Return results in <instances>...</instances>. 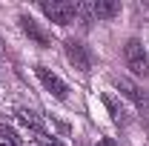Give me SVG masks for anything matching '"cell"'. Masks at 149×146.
<instances>
[{"label":"cell","instance_id":"cell-13","mask_svg":"<svg viewBox=\"0 0 149 146\" xmlns=\"http://www.w3.org/2000/svg\"><path fill=\"white\" fill-rule=\"evenodd\" d=\"M0 146H12V143H9V140H0Z\"/></svg>","mask_w":149,"mask_h":146},{"label":"cell","instance_id":"cell-6","mask_svg":"<svg viewBox=\"0 0 149 146\" xmlns=\"http://www.w3.org/2000/svg\"><path fill=\"white\" fill-rule=\"evenodd\" d=\"M100 100H103V106H106V112H109V117L118 123V126H129V123H132L129 109H126L123 103H118V97H115V95L103 92V95H100Z\"/></svg>","mask_w":149,"mask_h":146},{"label":"cell","instance_id":"cell-11","mask_svg":"<svg viewBox=\"0 0 149 146\" xmlns=\"http://www.w3.org/2000/svg\"><path fill=\"white\" fill-rule=\"evenodd\" d=\"M141 115H143V120H146V126H149V97L141 103Z\"/></svg>","mask_w":149,"mask_h":146},{"label":"cell","instance_id":"cell-4","mask_svg":"<svg viewBox=\"0 0 149 146\" xmlns=\"http://www.w3.org/2000/svg\"><path fill=\"white\" fill-rule=\"evenodd\" d=\"M35 74H37V80L43 83V89H46V92H52L57 100H66V95H69V86H66V83H63V80H60V77H57V74L52 72L49 66L37 63V66H35Z\"/></svg>","mask_w":149,"mask_h":146},{"label":"cell","instance_id":"cell-12","mask_svg":"<svg viewBox=\"0 0 149 146\" xmlns=\"http://www.w3.org/2000/svg\"><path fill=\"white\" fill-rule=\"evenodd\" d=\"M100 146H118V143H112L109 138H103V140H100Z\"/></svg>","mask_w":149,"mask_h":146},{"label":"cell","instance_id":"cell-14","mask_svg":"<svg viewBox=\"0 0 149 146\" xmlns=\"http://www.w3.org/2000/svg\"><path fill=\"white\" fill-rule=\"evenodd\" d=\"M0 55H3V40H0Z\"/></svg>","mask_w":149,"mask_h":146},{"label":"cell","instance_id":"cell-8","mask_svg":"<svg viewBox=\"0 0 149 146\" xmlns=\"http://www.w3.org/2000/svg\"><path fill=\"white\" fill-rule=\"evenodd\" d=\"M118 12H120V3H118V0H92V3H89V15L97 17V20H109V17H115Z\"/></svg>","mask_w":149,"mask_h":146},{"label":"cell","instance_id":"cell-1","mask_svg":"<svg viewBox=\"0 0 149 146\" xmlns=\"http://www.w3.org/2000/svg\"><path fill=\"white\" fill-rule=\"evenodd\" d=\"M123 63H126V69H129L132 74L149 77V57H146L143 43H141L138 37H129V40H126V46H123Z\"/></svg>","mask_w":149,"mask_h":146},{"label":"cell","instance_id":"cell-5","mask_svg":"<svg viewBox=\"0 0 149 146\" xmlns=\"http://www.w3.org/2000/svg\"><path fill=\"white\" fill-rule=\"evenodd\" d=\"M20 29H23V35L29 37V40H35L37 46H43V49H49V46H52V32H49V29H43L35 17L20 15Z\"/></svg>","mask_w":149,"mask_h":146},{"label":"cell","instance_id":"cell-3","mask_svg":"<svg viewBox=\"0 0 149 146\" xmlns=\"http://www.w3.org/2000/svg\"><path fill=\"white\" fill-rule=\"evenodd\" d=\"M63 52H66L69 66L77 69L80 74H86L89 69H92V55H89V49H86L80 40H66V43H63Z\"/></svg>","mask_w":149,"mask_h":146},{"label":"cell","instance_id":"cell-9","mask_svg":"<svg viewBox=\"0 0 149 146\" xmlns=\"http://www.w3.org/2000/svg\"><path fill=\"white\" fill-rule=\"evenodd\" d=\"M17 123H23L26 129H32V132H37V135H46L43 120H40V117H37V112H32V109H20V112H17Z\"/></svg>","mask_w":149,"mask_h":146},{"label":"cell","instance_id":"cell-2","mask_svg":"<svg viewBox=\"0 0 149 146\" xmlns=\"http://www.w3.org/2000/svg\"><path fill=\"white\" fill-rule=\"evenodd\" d=\"M40 12L57 26H69L72 20H77V3H72V0H43Z\"/></svg>","mask_w":149,"mask_h":146},{"label":"cell","instance_id":"cell-10","mask_svg":"<svg viewBox=\"0 0 149 146\" xmlns=\"http://www.w3.org/2000/svg\"><path fill=\"white\" fill-rule=\"evenodd\" d=\"M0 138H6V140H9L12 146H20V138L15 135V132H12V129H6V126H0Z\"/></svg>","mask_w":149,"mask_h":146},{"label":"cell","instance_id":"cell-7","mask_svg":"<svg viewBox=\"0 0 149 146\" xmlns=\"http://www.w3.org/2000/svg\"><path fill=\"white\" fill-rule=\"evenodd\" d=\"M112 83L118 86V92H120V95H126L132 103H138V106L146 100V92L141 89L135 80H129V77H118V74H112Z\"/></svg>","mask_w":149,"mask_h":146}]
</instances>
